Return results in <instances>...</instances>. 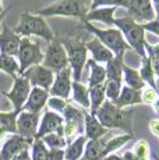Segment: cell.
Returning a JSON list of instances; mask_svg holds the SVG:
<instances>
[{"mask_svg":"<svg viewBox=\"0 0 159 160\" xmlns=\"http://www.w3.org/2000/svg\"><path fill=\"white\" fill-rule=\"evenodd\" d=\"M123 57L124 56H113L110 60L106 63L105 72H106V81H120L123 75Z\"/></svg>","mask_w":159,"mask_h":160,"instance_id":"cell-25","label":"cell"},{"mask_svg":"<svg viewBox=\"0 0 159 160\" xmlns=\"http://www.w3.org/2000/svg\"><path fill=\"white\" fill-rule=\"evenodd\" d=\"M87 13H88V7L84 0H60V2L49 6V7L33 11L32 14H36L44 18L45 17H54V15L75 17L82 21Z\"/></svg>","mask_w":159,"mask_h":160,"instance_id":"cell-6","label":"cell"},{"mask_svg":"<svg viewBox=\"0 0 159 160\" xmlns=\"http://www.w3.org/2000/svg\"><path fill=\"white\" fill-rule=\"evenodd\" d=\"M115 27H117V29L121 32L128 48L136 50L141 56V58L146 57L145 49H144V46L146 43L145 31L141 28L140 24L134 22L130 17L126 15V17L121 18H115Z\"/></svg>","mask_w":159,"mask_h":160,"instance_id":"cell-1","label":"cell"},{"mask_svg":"<svg viewBox=\"0 0 159 160\" xmlns=\"http://www.w3.org/2000/svg\"><path fill=\"white\" fill-rule=\"evenodd\" d=\"M106 141L103 138L96 141H87L84 148V155L82 158L87 160H102L103 159V148Z\"/></svg>","mask_w":159,"mask_h":160,"instance_id":"cell-26","label":"cell"},{"mask_svg":"<svg viewBox=\"0 0 159 160\" xmlns=\"http://www.w3.org/2000/svg\"><path fill=\"white\" fill-rule=\"evenodd\" d=\"M127 6V0H92L91 6L88 7V11L96 10L100 7H124Z\"/></svg>","mask_w":159,"mask_h":160,"instance_id":"cell-37","label":"cell"},{"mask_svg":"<svg viewBox=\"0 0 159 160\" xmlns=\"http://www.w3.org/2000/svg\"><path fill=\"white\" fill-rule=\"evenodd\" d=\"M88 96H90V114H95V112L102 106L106 100L105 98V84L96 85V87L88 88Z\"/></svg>","mask_w":159,"mask_h":160,"instance_id":"cell-27","label":"cell"},{"mask_svg":"<svg viewBox=\"0 0 159 160\" xmlns=\"http://www.w3.org/2000/svg\"><path fill=\"white\" fill-rule=\"evenodd\" d=\"M32 141H28L20 135L14 134L0 146V160H13L20 152L29 150Z\"/></svg>","mask_w":159,"mask_h":160,"instance_id":"cell-15","label":"cell"},{"mask_svg":"<svg viewBox=\"0 0 159 160\" xmlns=\"http://www.w3.org/2000/svg\"><path fill=\"white\" fill-rule=\"evenodd\" d=\"M115 11L116 7H100L96 10H91L85 14L84 20L87 22H92V21H99L112 28L115 25Z\"/></svg>","mask_w":159,"mask_h":160,"instance_id":"cell-21","label":"cell"},{"mask_svg":"<svg viewBox=\"0 0 159 160\" xmlns=\"http://www.w3.org/2000/svg\"><path fill=\"white\" fill-rule=\"evenodd\" d=\"M21 36H18L7 24L3 25V31L0 33V54H6L10 57H16L18 53Z\"/></svg>","mask_w":159,"mask_h":160,"instance_id":"cell-17","label":"cell"},{"mask_svg":"<svg viewBox=\"0 0 159 160\" xmlns=\"http://www.w3.org/2000/svg\"><path fill=\"white\" fill-rule=\"evenodd\" d=\"M85 143H87V138L84 135H80L70 143H67L64 149V160H80L84 155Z\"/></svg>","mask_w":159,"mask_h":160,"instance_id":"cell-24","label":"cell"},{"mask_svg":"<svg viewBox=\"0 0 159 160\" xmlns=\"http://www.w3.org/2000/svg\"><path fill=\"white\" fill-rule=\"evenodd\" d=\"M121 82L120 81H105V98L110 103L115 104L117 100L119 95L121 91Z\"/></svg>","mask_w":159,"mask_h":160,"instance_id":"cell-35","label":"cell"},{"mask_svg":"<svg viewBox=\"0 0 159 160\" xmlns=\"http://www.w3.org/2000/svg\"><path fill=\"white\" fill-rule=\"evenodd\" d=\"M42 142L45 143V146L48 149H64L67 146V142H66V138L63 135H59L56 132L53 134H49V135H45L44 138H41Z\"/></svg>","mask_w":159,"mask_h":160,"instance_id":"cell-34","label":"cell"},{"mask_svg":"<svg viewBox=\"0 0 159 160\" xmlns=\"http://www.w3.org/2000/svg\"><path fill=\"white\" fill-rule=\"evenodd\" d=\"M71 70L69 67H66L64 70L56 74L53 84L49 89V95H52L53 98H60V99L67 100L70 96V92H71Z\"/></svg>","mask_w":159,"mask_h":160,"instance_id":"cell-14","label":"cell"},{"mask_svg":"<svg viewBox=\"0 0 159 160\" xmlns=\"http://www.w3.org/2000/svg\"><path fill=\"white\" fill-rule=\"evenodd\" d=\"M88 66H90V79H88V87L92 88L96 85L105 84L106 81V72H105V67L98 64L96 61H94L92 58L87 60Z\"/></svg>","mask_w":159,"mask_h":160,"instance_id":"cell-28","label":"cell"},{"mask_svg":"<svg viewBox=\"0 0 159 160\" xmlns=\"http://www.w3.org/2000/svg\"><path fill=\"white\" fill-rule=\"evenodd\" d=\"M38 125H39V114L21 110L16 118V134L28 141H33Z\"/></svg>","mask_w":159,"mask_h":160,"instance_id":"cell-12","label":"cell"},{"mask_svg":"<svg viewBox=\"0 0 159 160\" xmlns=\"http://www.w3.org/2000/svg\"><path fill=\"white\" fill-rule=\"evenodd\" d=\"M134 155L137 156L140 160H144L148 158L149 155V146L148 143H146V141H138V142L136 143V146H134Z\"/></svg>","mask_w":159,"mask_h":160,"instance_id":"cell-40","label":"cell"},{"mask_svg":"<svg viewBox=\"0 0 159 160\" xmlns=\"http://www.w3.org/2000/svg\"><path fill=\"white\" fill-rule=\"evenodd\" d=\"M0 71H4V72H7L8 75L13 77V78H16L18 75V71H20L18 61L16 60V57L0 54Z\"/></svg>","mask_w":159,"mask_h":160,"instance_id":"cell-33","label":"cell"},{"mask_svg":"<svg viewBox=\"0 0 159 160\" xmlns=\"http://www.w3.org/2000/svg\"><path fill=\"white\" fill-rule=\"evenodd\" d=\"M116 106L119 109H124L127 106H134V104H142L141 102V91H134L131 88L121 87L120 95L116 100Z\"/></svg>","mask_w":159,"mask_h":160,"instance_id":"cell-22","label":"cell"},{"mask_svg":"<svg viewBox=\"0 0 159 160\" xmlns=\"http://www.w3.org/2000/svg\"><path fill=\"white\" fill-rule=\"evenodd\" d=\"M20 112H0V131L16 134V118Z\"/></svg>","mask_w":159,"mask_h":160,"instance_id":"cell-32","label":"cell"},{"mask_svg":"<svg viewBox=\"0 0 159 160\" xmlns=\"http://www.w3.org/2000/svg\"><path fill=\"white\" fill-rule=\"evenodd\" d=\"M46 104L52 109V112H54V113L62 116V113L64 112V109H66V106L69 103H67V100L60 99V98H49Z\"/></svg>","mask_w":159,"mask_h":160,"instance_id":"cell-39","label":"cell"},{"mask_svg":"<svg viewBox=\"0 0 159 160\" xmlns=\"http://www.w3.org/2000/svg\"><path fill=\"white\" fill-rule=\"evenodd\" d=\"M7 13H8V10H4L2 14H0V24H2V21L4 20V17H6V14H7Z\"/></svg>","mask_w":159,"mask_h":160,"instance_id":"cell-46","label":"cell"},{"mask_svg":"<svg viewBox=\"0 0 159 160\" xmlns=\"http://www.w3.org/2000/svg\"><path fill=\"white\" fill-rule=\"evenodd\" d=\"M17 57H18V67H20L18 75H21L29 67L41 64L42 58H44V53L41 52V45L38 42L33 43L28 36H23L20 41V46H18Z\"/></svg>","mask_w":159,"mask_h":160,"instance_id":"cell-7","label":"cell"},{"mask_svg":"<svg viewBox=\"0 0 159 160\" xmlns=\"http://www.w3.org/2000/svg\"><path fill=\"white\" fill-rule=\"evenodd\" d=\"M133 139V135L131 134H124V135H119V137H115L112 139L106 141L105 142V148H103V158L108 155H112L116 150H119L123 145H126L128 141Z\"/></svg>","mask_w":159,"mask_h":160,"instance_id":"cell-30","label":"cell"},{"mask_svg":"<svg viewBox=\"0 0 159 160\" xmlns=\"http://www.w3.org/2000/svg\"><path fill=\"white\" fill-rule=\"evenodd\" d=\"M13 31L18 36H39V38L45 39V41L50 42L54 38L53 32H52L50 27L48 25L46 20L44 17H39L32 13H23L20 15V22Z\"/></svg>","mask_w":159,"mask_h":160,"instance_id":"cell-2","label":"cell"},{"mask_svg":"<svg viewBox=\"0 0 159 160\" xmlns=\"http://www.w3.org/2000/svg\"><path fill=\"white\" fill-rule=\"evenodd\" d=\"M126 8L127 17H130L134 22L140 25L149 22L158 17V13L151 0H127Z\"/></svg>","mask_w":159,"mask_h":160,"instance_id":"cell-10","label":"cell"},{"mask_svg":"<svg viewBox=\"0 0 159 160\" xmlns=\"http://www.w3.org/2000/svg\"><path fill=\"white\" fill-rule=\"evenodd\" d=\"M49 99V92L45 91V89L32 87L31 91H29V95L27 98L25 103L23 106L24 112L28 113H35V114H39L42 109L46 106V102Z\"/></svg>","mask_w":159,"mask_h":160,"instance_id":"cell-18","label":"cell"},{"mask_svg":"<svg viewBox=\"0 0 159 160\" xmlns=\"http://www.w3.org/2000/svg\"><path fill=\"white\" fill-rule=\"evenodd\" d=\"M3 13V4H2V0H0V14Z\"/></svg>","mask_w":159,"mask_h":160,"instance_id":"cell-47","label":"cell"},{"mask_svg":"<svg viewBox=\"0 0 159 160\" xmlns=\"http://www.w3.org/2000/svg\"><path fill=\"white\" fill-rule=\"evenodd\" d=\"M42 66L50 70L53 74L60 72L66 67H69L66 50H64L59 38H53L49 42L46 52L44 53V58H42Z\"/></svg>","mask_w":159,"mask_h":160,"instance_id":"cell-8","label":"cell"},{"mask_svg":"<svg viewBox=\"0 0 159 160\" xmlns=\"http://www.w3.org/2000/svg\"><path fill=\"white\" fill-rule=\"evenodd\" d=\"M48 148L42 139H33L31 143V160H48Z\"/></svg>","mask_w":159,"mask_h":160,"instance_id":"cell-36","label":"cell"},{"mask_svg":"<svg viewBox=\"0 0 159 160\" xmlns=\"http://www.w3.org/2000/svg\"><path fill=\"white\" fill-rule=\"evenodd\" d=\"M84 28L91 32L92 35H95V38L100 42L103 46L109 49V50L113 53V56H124L128 45L124 41L123 35L117 28H108V29H99L98 27L92 25L91 22H87V21H81Z\"/></svg>","mask_w":159,"mask_h":160,"instance_id":"cell-4","label":"cell"},{"mask_svg":"<svg viewBox=\"0 0 159 160\" xmlns=\"http://www.w3.org/2000/svg\"><path fill=\"white\" fill-rule=\"evenodd\" d=\"M85 49H87L88 53L92 54V60L96 61L98 64L99 63H108L109 60L113 57V53L109 50L106 46H103L99 41L95 38V39H91V41L85 42Z\"/></svg>","mask_w":159,"mask_h":160,"instance_id":"cell-20","label":"cell"},{"mask_svg":"<svg viewBox=\"0 0 159 160\" xmlns=\"http://www.w3.org/2000/svg\"><path fill=\"white\" fill-rule=\"evenodd\" d=\"M73 99L77 102L84 110H90V96H88V88L82 85L81 82H74L71 84Z\"/></svg>","mask_w":159,"mask_h":160,"instance_id":"cell-29","label":"cell"},{"mask_svg":"<svg viewBox=\"0 0 159 160\" xmlns=\"http://www.w3.org/2000/svg\"><path fill=\"white\" fill-rule=\"evenodd\" d=\"M141 28L144 31H149V32H152L154 35H159V31H158V18H155V20L149 21V22H145L141 25Z\"/></svg>","mask_w":159,"mask_h":160,"instance_id":"cell-41","label":"cell"},{"mask_svg":"<svg viewBox=\"0 0 159 160\" xmlns=\"http://www.w3.org/2000/svg\"><path fill=\"white\" fill-rule=\"evenodd\" d=\"M21 75L28 79L31 87L45 89V91H48V92H49V89H50L52 84H53V79H54V74L50 70L45 68L42 64L29 67V68L25 70Z\"/></svg>","mask_w":159,"mask_h":160,"instance_id":"cell-13","label":"cell"},{"mask_svg":"<svg viewBox=\"0 0 159 160\" xmlns=\"http://www.w3.org/2000/svg\"><path fill=\"white\" fill-rule=\"evenodd\" d=\"M62 125H63L62 116L52 112V110L45 112L41 118V122H39V125H38V130H36V134H35L33 139H41L45 135L53 134V132H56Z\"/></svg>","mask_w":159,"mask_h":160,"instance_id":"cell-16","label":"cell"},{"mask_svg":"<svg viewBox=\"0 0 159 160\" xmlns=\"http://www.w3.org/2000/svg\"><path fill=\"white\" fill-rule=\"evenodd\" d=\"M62 117L64 138H66V142L70 143L73 139L80 137L84 130V110H78L71 104H67L64 112L62 113Z\"/></svg>","mask_w":159,"mask_h":160,"instance_id":"cell-9","label":"cell"},{"mask_svg":"<svg viewBox=\"0 0 159 160\" xmlns=\"http://www.w3.org/2000/svg\"><path fill=\"white\" fill-rule=\"evenodd\" d=\"M149 128H151V132L155 135V137H158L159 135V131H158V120H152L151 122H149Z\"/></svg>","mask_w":159,"mask_h":160,"instance_id":"cell-44","label":"cell"},{"mask_svg":"<svg viewBox=\"0 0 159 160\" xmlns=\"http://www.w3.org/2000/svg\"><path fill=\"white\" fill-rule=\"evenodd\" d=\"M102 160H121L120 156H117L116 153H112V155H108V156H105Z\"/></svg>","mask_w":159,"mask_h":160,"instance_id":"cell-45","label":"cell"},{"mask_svg":"<svg viewBox=\"0 0 159 160\" xmlns=\"http://www.w3.org/2000/svg\"><path fill=\"white\" fill-rule=\"evenodd\" d=\"M140 77H141V79L144 81V84H148L149 88L152 89H156V81H155V77H156V72L154 71V68H152L151 63H149V60L146 57L142 58V66H141V70L138 71Z\"/></svg>","mask_w":159,"mask_h":160,"instance_id":"cell-31","label":"cell"},{"mask_svg":"<svg viewBox=\"0 0 159 160\" xmlns=\"http://www.w3.org/2000/svg\"><path fill=\"white\" fill-rule=\"evenodd\" d=\"M84 137L87 138V141H96L103 138L109 131L99 124L95 116L90 114L87 110H84Z\"/></svg>","mask_w":159,"mask_h":160,"instance_id":"cell-19","label":"cell"},{"mask_svg":"<svg viewBox=\"0 0 159 160\" xmlns=\"http://www.w3.org/2000/svg\"><path fill=\"white\" fill-rule=\"evenodd\" d=\"M62 42L64 50L67 54V61H69L71 70V78L74 82L81 81V72L84 68L85 63H87V49H85L84 42H81L80 39L74 38H59Z\"/></svg>","mask_w":159,"mask_h":160,"instance_id":"cell-3","label":"cell"},{"mask_svg":"<svg viewBox=\"0 0 159 160\" xmlns=\"http://www.w3.org/2000/svg\"><path fill=\"white\" fill-rule=\"evenodd\" d=\"M124 82V87L131 88L134 91H141L142 88H145V84L140 77L138 71L133 67L123 64V75H121V84Z\"/></svg>","mask_w":159,"mask_h":160,"instance_id":"cell-23","label":"cell"},{"mask_svg":"<svg viewBox=\"0 0 159 160\" xmlns=\"http://www.w3.org/2000/svg\"><path fill=\"white\" fill-rule=\"evenodd\" d=\"M96 120L99 124L106 130H115V128H120V130H130L128 124H130V113L124 112L123 109H119L116 104L110 103L109 100H105L102 106L95 112Z\"/></svg>","mask_w":159,"mask_h":160,"instance_id":"cell-5","label":"cell"},{"mask_svg":"<svg viewBox=\"0 0 159 160\" xmlns=\"http://www.w3.org/2000/svg\"><path fill=\"white\" fill-rule=\"evenodd\" d=\"M120 158H121V160H140L136 155H134L133 150H127V152L124 153L123 156H120Z\"/></svg>","mask_w":159,"mask_h":160,"instance_id":"cell-43","label":"cell"},{"mask_svg":"<svg viewBox=\"0 0 159 160\" xmlns=\"http://www.w3.org/2000/svg\"><path fill=\"white\" fill-rule=\"evenodd\" d=\"M144 160H148V159H144Z\"/></svg>","mask_w":159,"mask_h":160,"instance_id":"cell-49","label":"cell"},{"mask_svg":"<svg viewBox=\"0 0 159 160\" xmlns=\"http://www.w3.org/2000/svg\"><path fill=\"white\" fill-rule=\"evenodd\" d=\"M80 160H87V159H84V158H81V159H80Z\"/></svg>","mask_w":159,"mask_h":160,"instance_id":"cell-48","label":"cell"},{"mask_svg":"<svg viewBox=\"0 0 159 160\" xmlns=\"http://www.w3.org/2000/svg\"><path fill=\"white\" fill-rule=\"evenodd\" d=\"M141 102L144 104H156L158 102V92L156 89H152L149 87L141 89Z\"/></svg>","mask_w":159,"mask_h":160,"instance_id":"cell-38","label":"cell"},{"mask_svg":"<svg viewBox=\"0 0 159 160\" xmlns=\"http://www.w3.org/2000/svg\"><path fill=\"white\" fill-rule=\"evenodd\" d=\"M31 88H32L31 84H29V81L25 78V77L17 75L16 78H14L13 88H11L8 92L2 91V93L4 95V96L7 98L11 103H13L14 110H16V112H21V110H23L24 103H25L27 98H28V95H29Z\"/></svg>","mask_w":159,"mask_h":160,"instance_id":"cell-11","label":"cell"},{"mask_svg":"<svg viewBox=\"0 0 159 160\" xmlns=\"http://www.w3.org/2000/svg\"><path fill=\"white\" fill-rule=\"evenodd\" d=\"M48 160H64V149H49Z\"/></svg>","mask_w":159,"mask_h":160,"instance_id":"cell-42","label":"cell"}]
</instances>
